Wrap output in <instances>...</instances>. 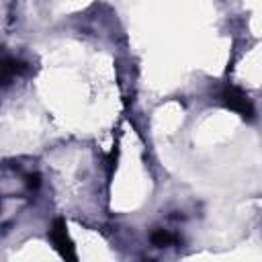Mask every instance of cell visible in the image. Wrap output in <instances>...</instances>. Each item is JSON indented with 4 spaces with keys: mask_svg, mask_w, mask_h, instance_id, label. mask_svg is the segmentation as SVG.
Returning <instances> with one entry per match:
<instances>
[{
    "mask_svg": "<svg viewBox=\"0 0 262 262\" xmlns=\"http://www.w3.org/2000/svg\"><path fill=\"white\" fill-rule=\"evenodd\" d=\"M219 100L223 102V106L235 111L244 119H252L254 117V106H252L248 94L244 90H239L237 86H225L221 90V94H219Z\"/></svg>",
    "mask_w": 262,
    "mask_h": 262,
    "instance_id": "6da1fadb",
    "label": "cell"
},
{
    "mask_svg": "<svg viewBox=\"0 0 262 262\" xmlns=\"http://www.w3.org/2000/svg\"><path fill=\"white\" fill-rule=\"evenodd\" d=\"M51 242H53L55 250H57L63 258H70V260L76 258L74 242H72L70 235H68V227H66V221H63V219H55V223H53V227H51Z\"/></svg>",
    "mask_w": 262,
    "mask_h": 262,
    "instance_id": "7a4b0ae2",
    "label": "cell"
},
{
    "mask_svg": "<svg viewBox=\"0 0 262 262\" xmlns=\"http://www.w3.org/2000/svg\"><path fill=\"white\" fill-rule=\"evenodd\" d=\"M178 242V235L166 231V229H156L151 233V244L158 246V248H164V246H174Z\"/></svg>",
    "mask_w": 262,
    "mask_h": 262,
    "instance_id": "277c9868",
    "label": "cell"
},
{
    "mask_svg": "<svg viewBox=\"0 0 262 262\" xmlns=\"http://www.w3.org/2000/svg\"><path fill=\"white\" fill-rule=\"evenodd\" d=\"M29 186H31V188H33V186H35V188L39 186V174H33V176H29Z\"/></svg>",
    "mask_w": 262,
    "mask_h": 262,
    "instance_id": "5b68a950",
    "label": "cell"
},
{
    "mask_svg": "<svg viewBox=\"0 0 262 262\" xmlns=\"http://www.w3.org/2000/svg\"><path fill=\"white\" fill-rule=\"evenodd\" d=\"M27 72V63L14 57H2L0 59V86L8 84L12 78Z\"/></svg>",
    "mask_w": 262,
    "mask_h": 262,
    "instance_id": "3957f363",
    "label": "cell"
}]
</instances>
